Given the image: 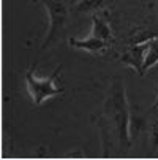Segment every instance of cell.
Returning <instances> with one entry per match:
<instances>
[{
    "instance_id": "5b68a950",
    "label": "cell",
    "mask_w": 158,
    "mask_h": 160,
    "mask_svg": "<svg viewBox=\"0 0 158 160\" xmlns=\"http://www.w3.org/2000/svg\"><path fill=\"white\" fill-rule=\"evenodd\" d=\"M70 43V46L74 48V49H82V51H87V52H104L108 48H109V44L108 41L104 40H100L97 37H93L92 33H90L87 38H82V40H78V38H70L68 40Z\"/></svg>"
},
{
    "instance_id": "7c38bea8",
    "label": "cell",
    "mask_w": 158,
    "mask_h": 160,
    "mask_svg": "<svg viewBox=\"0 0 158 160\" xmlns=\"http://www.w3.org/2000/svg\"><path fill=\"white\" fill-rule=\"evenodd\" d=\"M32 2H33V3H36V2H40V0H32Z\"/></svg>"
},
{
    "instance_id": "9c48e42d",
    "label": "cell",
    "mask_w": 158,
    "mask_h": 160,
    "mask_svg": "<svg viewBox=\"0 0 158 160\" xmlns=\"http://www.w3.org/2000/svg\"><path fill=\"white\" fill-rule=\"evenodd\" d=\"M147 121L144 116H141V114L138 112H131L130 116V135H131V140L138 138L139 133H144L147 132Z\"/></svg>"
},
{
    "instance_id": "ba28073f",
    "label": "cell",
    "mask_w": 158,
    "mask_h": 160,
    "mask_svg": "<svg viewBox=\"0 0 158 160\" xmlns=\"http://www.w3.org/2000/svg\"><path fill=\"white\" fill-rule=\"evenodd\" d=\"M158 63V37L150 40L147 44L146 51V59H144V67H142V75H146L152 67Z\"/></svg>"
},
{
    "instance_id": "52a82bcc",
    "label": "cell",
    "mask_w": 158,
    "mask_h": 160,
    "mask_svg": "<svg viewBox=\"0 0 158 160\" xmlns=\"http://www.w3.org/2000/svg\"><path fill=\"white\" fill-rule=\"evenodd\" d=\"M112 2H114V0H78L74 10H76L78 13L93 14V13H98L101 8L108 7V5L112 3Z\"/></svg>"
},
{
    "instance_id": "7a4b0ae2",
    "label": "cell",
    "mask_w": 158,
    "mask_h": 160,
    "mask_svg": "<svg viewBox=\"0 0 158 160\" xmlns=\"http://www.w3.org/2000/svg\"><path fill=\"white\" fill-rule=\"evenodd\" d=\"M60 72H62V65L55 68L52 75L41 78L36 75V63L30 65V68L26 72V76H24V84L33 105L40 106L44 102H48L49 98L57 97L65 92V86L60 81Z\"/></svg>"
},
{
    "instance_id": "277c9868",
    "label": "cell",
    "mask_w": 158,
    "mask_h": 160,
    "mask_svg": "<svg viewBox=\"0 0 158 160\" xmlns=\"http://www.w3.org/2000/svg\"><path fill=\"white\" fill-rule=\"evenodd\" d=\"M147 43H136L130 44L125 49V52L120 56V63L133 68L136 73L142 75V67H144V59H146V51H147Z\"/></svg>"
},
{
    "instance_id": "6da1fadb",
    "label": "cell",
    "mask_w": 158,
    "mask_h": 160,
    "mask_svg": "<svg viewBox=\"0 0 158 160\" xmlns=\"http://www.w3.org/2000/svg\"><path fill=\"white\" fill-rule=\"evenodd\" d=\"M130 116L131 109L127 98V90L122 78H114L111 81L108 95L103 103V128L101 135L109 141V148L116 143L119 149L125 151L131 146L130 135Z\"/></svg>"
},
{
    "instance_id": "3957f363",
    "label": "cell",
    "mask_w": 158,
    "mask_h": 160,
    "mask_svg": "<svg viewBox=\"0 0 158 160\" xmlns=\"http://www.w3.org/2000/svg\"><path fill=\"white\" fill-rule=\"evenodd\" d=\"M40 2L46 8L48 19H49L46 37H44L41 43V49H46L65 30L66 24H68V19H70V10L63 0H40Z\"/></svg>"
},
{
    "instance_id": "8992f818",
    "label": "cell",
    "mask_w": 158,
    "mask_h": 160,
    "mask_svg": "<svg viewBox=\"0 0 158 160\" xmlns=\"http://www.w3.org/2000/svg\"><path fill=\"white\" fill-rule=\"evenodd\" d=\"M90 33H92L93 37H97V38H100V40L108 41V43H111L112 38H114L109 22L98 13L92 14V30H90Z\"/></svg>"
},
{
    "instance_id": "8fae6325",
    "label": "cell",
    "mask_w": 158,
    "mask_h": 160,
    "mask_svg": "<svg viewBox=\"0 0 158 160\" xmlns=\"http://www.w3.org/2000/svg\"><path fill=\"white\" fill-rule=\"evenodd\" d=\"M155 111H158V92H156V97H155V102H153V106H152Z\"/></svg>"
},
{
    "instance_id": "30bf717a",
    "label": "cell",
    "mask_w": 158,
    "mask_h": 160,
    "mask_svg": "<svg viewBox=\"0 0 158 160\" xmlns=\"http://www.w3.org/2000/svg\"><path fill=\"white\" fill-rule=\"evenodd\" d=\"M147 136H149V143L153 151H158V121L152 122L147 127Z\"/></svg>"
}]
</instances>
